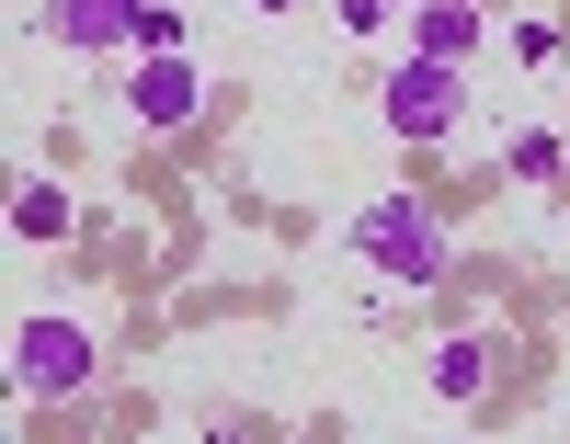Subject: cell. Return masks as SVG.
I'll return each instance as SVG.
<instances>
[{
	"label": "cell",
	"instance_id": "cell-2",
	"mask_svg": "<svg viewBox=\"0 0 570 444\" xmlns=\"http://www.w3.org/2000/svg\"><path fill=\"white\" fill-rule=\"evenodd\" d=\"M456 103H468L456 58H400L389 80H376V126H389L400 148H434V137L456 126Z\"/></svg>",
	"mask_w": 570,
	"mask_h": 444
},
{
	"label": "cell",
	"instance_id": "cell-10",
	"mask_svg": "<svg viewBox=\"0 0 570 444\" xmlns=\"http://www.w3.org/2000/svg\"><path fill=\"white\" fill-rule=\"evenodd\" d=\"M160 46H183V12L171 0H137V58H160Z\"/></svg>",
	"mask_w": 570,
	"mask_h": 444
},
{
	"label": "cell",
	"instance_id": "cell-1",
	"mask_svg": "<svg viewBox=\"0 0 570 444\" xmlns=\"http://www.w3.org/2000/svg\"><path fill=\"white\" fill-rule=\"evenodd\" d=\"M354 263L389 274V285H445L456 251H445V206H422V194H376V206H354Z\"/></svg>",
	"mask_w": 570,
	"mask_h": 444
},
{
	"label": "cell",
	"instance_id": "cell-7",
	"mask_svg": "<svg viewBox=\"0 0 570 444\" xmlns=\"http://www.w3.org/2000/svg\"><path fill=\"white\" fill-rule=\"evenodd\" d=\"M491 365H502V342L491 330H456V342H434V399H491Z\"/></svg>",
	"mask_w": 570,
	"mask_h": 444
},
{
	"label": "cell",
	"instance_id": "cell-3",
	"mask_svg": "<svg viewBox=\"0 0 570 444\" xmlns=\"http://www.w3.org/2000/svg\"><path fill=\"white\" fill-rule=\"evenodd\" d=\"M91 376H104V342H91L80 319H23L12 330V387L23 399H80Z\"/></svg>",
	"mask_w": 570,
	"mask_h": 444
},
{
	"label": "cell",
	"instance_id": "cell-8",
	"mask_svg": "<svg viewBox=\"0 0 570 444\" xmlns=\"http://www.w3.org/2000/svg\"><path fill=\"white\" fill-rule=\"evenodd\" d=\"M69 228H80V206H69L46 171H23V182H12V239H69Z\"/></svg>",
	"mask_w": 570,
	"mask_h": 444
},
{
	"label": "cell",
	"instance_id": "cell-11",
	"mask_svg": "<svg viewBox=\"0 0 570 444\" xmlns=\"http://www.w3.org/2000/svg\"><path fill=\"white\" fill-rule=\"evenodd\" d=\"M252 12H297V0H252Z\"/></svg>",
	"mask_w": 570,
	"mask_h": 444
},
{
	"label": "cell",
	"instance_id": "cell-6",
	"mask_svg": "<svg viewBox=\"0 0 570 444\" xmlns=\"http://www.w3.org/2000/svg\"><path fill=\"white\" fill-rule=\"evenodd\" d=\"M480 34H491V12L480 0H411V58H480Z\"/></svg>",
	"mask_w": 570,
	"mask_h": 444
},
{
	"label": "cell",
	"instance_id": "cell-4",
	"mask_svg": "<svg viewBox=\"0 0 570 444\" xmlns=\"http://www.w3.org/2000/svg\"><path fill=\"white\" fill-rule=\"evenodd\" d=\"M126 115L149 126V137H183V126L206 115V69L183 58V46H160V58H137V69H126Z\"/></svg>",
	"mask_w": 570,
	"mask_h": 444
},
{
	"label": "cell",
	"instance_id": "cell-5",
	"mask_svg": "<svg viewBox=\"0 0 570 444\" xmlns=\"http://www.w3.org/2000/svg\"><path fill=\"white\" fill-rule=\"evenodd\" d=\"M23 23L69 58H137V0H35Z\"/></svg>",
	"mask_w": 570,
	"mask_h": 444
},
{
	"label": "cell",
	"instance_id": "cell-9",
	"mask_svg": "<svg viewBox=\"0 0 570 444\" xmlns=\"http://www.w3.org/2000/svg\"><path fill=\"white\" fill-rule=\"evenodd\" d=\"M502 171H513V182H570V148H559L548 126H525V137H502Z\"/></svg>",
	"mask_w": 570,
	"mask_h": 444
}]
</instances>
